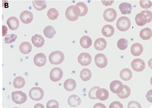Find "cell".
Returning <instances> with one entry per match:
<instances>
[{
  "mask_svg": "<svg viewBox=\"0 0 152 108\" xmlns=\"http://www.w3.org/2000/svg\"><path fill=\"white\" fill-rule=\"evenodd\" d=\"M152 14L150 11H143L140 13L137 14L135 17V22L137 25L142 26L147 23L152 22Z\"/></svg>",
  "mask_w": 152,
  "mask_h": 108,
  "instance_id": "1",
  "label": "cell"
},
{
  "mask_svg": "<svg viewBox=\"0 0 152 108\" xmlns=\"http://www.w3.org/2000/svg\"><path fill=\"white\" fill-rule=\"evenodd\" d=\"M66 17L70 21H75L80 15V11L77 6L72 5L68 7L65 12Z\"/></svg>",
  "mask_w": 152,
  "mask_h": 108,
  "instance_id": "2",
  "label": "cell"
},
{
  "mask_svg": "<svg viewBox=\"0 0 152 108\" xmlns=\"http://www.w3.org/2000/svg\"><path fill=\"white\" fill-rule=\"evenodd\" d=\"M131 26V20L126 17H122L119 18L116 22V28L121 32L128 31Z\"/></svg>",
  "mask_w": 152,
  "mask_h": 108,
  "instance_id": "3",
  "label": "cell"
},
{
  "mask_svg": "<svg viewBox=\"0 0 152 108\" xmlns=\"http://www.w3.org/2000/svg\"><path fill=\"white\" fill-rule=\"evenodd\" d=\"M49 60L51 64L58 65L63 63L64 61V55L61 51H55L49 55Z\"/></svg>",
  "mask_w": 152,
  "mask_h": 108,
  "instance_id": "4",
  "label": "cell"
},
{
  "mask_svg": "<svg viewBox=\"0 0 152 108\" xmlns=\"http://www.w3.org/2000/svg\"><path fill=\"white\" fill-rule=\"evenodd\" d=\"M12 101L17 104H22L27 100V95L22 91H14L11 94Z\"/></svg>",
  "mask_w": 152,
  "mask_h": 108,
  "instance_id": "5",
  "label": "cell"
},
{
  "mask_svg": "<svg viewBox=\"0 0 152 108\" xmlns=\"http://www.w3.org/2000/svg\"><path fill=\"white\" fill-rule=\"evenodd\" d=\"M29 95L32 100L39 101L43 99L44 96V91L40 87H34L29 90Z\"/></svg>",
  "mask_w": 152,
  "mask_h": 108,
  "instance_id": "6",
  "label": "cell"
},
{
  "mask_svg": "<svg viewBox=\"0 0 152 108\" xmlns=\"http://www.w3.org/2000/svg\"><path fill=\"white\" fill-rule=\"evenodd\" d=\"M131 66L134 71L136 72H141L145 70L146 64L144 60L140 58H136L132 61Z\"/></svg>",
  "mask_w": 152,
  "mask_h": 108,
  "instance_id": "7",
  "label": "cell"
},
{
  "mask_svg": "<svg viewBox=\"0 0 152 108\" xmlns=\"http://www.w3.org/2000/svg\"><path fill=\"white\" fill-rule=\"evenodd\" d=\"M95 63L98 68L104 69L108 64V59L105 54L99 53L95 55Z\"/></svg>",
  "mask_w": 152,
  "mask_h": 108,
  "instance_id": "8",
  "label": "cell"
},
{
  "mask_svg": "<svg viewBox=\"0 0 152 108\" xmlns=\"http://www.w3.org/2000/svg\"><path fill=\"white\" fill-rule=\"evenodd\" d=\"M92 57L87 53H81L78 57V62L83 66H87L91 63Z\"/></svg>",
  "mask_w": 152,
  "mask_h": 108,
  "instance_id": "9",
  "label": "cell"
},
{
  "mask_svg": "<svg viewBox=\"0 0 152 108\" xmlns=\"http://www.w3.org/2000/svg\"><path fill=\"white\" fill-rule=\"evenodd\" d=\"M63 75L62 70L58 67L53 68L50 72V78L53 82L59 81Z\"/></svg>",
  "mask_w": 152,
  "mask_h": 108,
  "instance_id": "10",
  "label": "cell"
},
{
  "mask_svg": "<svg viewBox=\"0 0 152 108\" xmlns=\"http://www.w3.org/2000/svg\"><path fill=\"white\" fill-rule=\"evenodd\" d=\"M117 17V12L113 8H108L104 12V18L105 21L113 22Z\"/></svg>",
  "mask_w": 152,
  "mask_h": 108,
  "instance_id": "11",
  "label": "cell"
},
{
  "mask_svg": "<svg viewBox=\"0 0 152 108\" xmlns=\"http://www.w3.org/2000/svg\"><path fill=\"white\" fill-rule=\"evenodd\" d=\"M46 56L45 55V54L42 53L36 54L34 58V64L39 67L44 66L46 64Z\"/></svg>",
  "mask_w": 152,
  "mask_h": 108,
  "instance_id": "12",
  "label": "cell"
},
{
  "mask_svg": "<svg viewBox=\"0 0 152 108\" xmlns=\"http://www.w3.org/2000/svg\"><path fill=\"white\" fill-rule=\"evenodd\" d=\"M20 19L25 24L31 23L34 19V15L32 12L29 11H24L20 15Z\"/></svg>",
  "mask_w": 152,
  "mask_h": 108,
  "instance_id": "13",
  "label": "cell"
},
{
  "mask_svg": "<svg viewBox=\"0 0 152 108\" xmlns=\"http://www.w3.org/2000/svg\"><path fill=\"white\" fill-rule=\"evenodd\" d=\"M124 89V84L118 80H115L110 84V90L114 93L118 94Z\"/></svg>",
  "mask_w": 152,
  "mask_h": 108,
  "instance_id": "14",
  "label": "cell"
},
{
  "mask_svg": "<svg viewBox=\"0 0 152 108\" xmlns=\"http://www.w3.org/2000/svg\"><path fill=\"white\" fill-rule=\"evenodd\" d=\"M7 23L10 29L12 31H16L19 28V20L15 17H11L8 18L7 19Z\"/></svg>",
  "mask_w": 152,
  "mask_h": 108,
  "instance_id": "15",
  "label": "cell"
},
{
  "mask_svg": "<svg viewBox=\"0 0 152 108\" xmlns=\"http://www.w3.org/2000/svg\"><path fill=\"white\" fill-rule=\"evenodd\" d=\"M45 42V39L42 37V36L38 34L35 35L32 37V42L33 45L38 48L42 47L44 45Z\"/></svg>",
  "mask_w": 152,
  "mask_h": 108,
  "instance_id": "16",
  "label": "cell"
},
{
  "mask_svg": "<svg viewBox=\"0 0 152 108\" xmlns=\"http://www.w3.org/2000/svg\"><path fill=\"white\" fill-rule=\"evenodd\" d=\"M96 96L100 101H104L109 98L108 90L105 88H99L96 92Z\"/></svg>",
  "mask_w": 152,
  "mask_h": 108,
  "instance_id": "17",
  "label": "cell"
},
{
  "mask_svg": "<svg viewBox=\"0 0 152 108\" xmlns=\"http://www.w3.org/2000/svg\"><path fill=\"white\" fill-rule=\"evenodd\" d=\"M131 52L134 56H139L140 54H142L143 52V47L139 43H134L131 46Z\"/></svg>",
  "mask_w": 152,
  "mask_h": 108,
  "instance_id": "18",
  "label": "cell"
},
{
  "mask_svg": "<svg viewBox=\"0 0 152 108\" xmlns=\"http://www.w3.org/2000/svg\"><path fill=\"white\" fill-rule=\"evenodd\" d=\"M107 45V42L106 40L104 38L100 37L97 39L94 43V47L96 50H104Z\"/></svg>",
  "mask_w": 152,
  "mask_h": 108,
  "instance_id": "19",
  "label": "cell"
},
{
  "mask_svg": "<svg viewBox=\"0 0 152 108\" xmlns=\"http://www.w3.org/2000/svg\"><path fill=\"white\" fill-rule=\"evenodd\" d=\"M81 103V100L80 97L76 95H71L68 99V104L73 108L77 107Z\"/></svg>",
  "mask_w": 152,
  "mask_h": 108,
  "instance_id": "20",
  "label": "cell"
},
{
  "mask_svg": "<svg viewBox=\"0 0 152 108\" xmlns=\"http://www.w3.org/2000/svg\"><path fill=\"white\" fill-rule=\"evenodd\" d=\"M119 8L121 13L124 15L130 14L132 12V7L130 3H128V2L121 3L119 5Z\"/></svg>",
  "mask_w": 152,
  "mask_h": 108,
  "instance_id": "21",
  "label": "cell"
},
{
  "mask_svg": "<svg viewBox=\"0 0 152 108\" xmlns=\"http://www.w3.org/2000/svg\"><path fill=\"white\" fill-rule=\"evenodd\" d=\"M32 50V47L31 43L28 42H22L19 46V50L23 54L30 53Z\"/></svg>",
  "mask_w": 152,
  "mask_h": 108,
  "instance_id": "22",
  "label": "cell"
},
{
  "mask_svg": "<svg viewBox=\"0 0 152 108\" xmlns=\"http://www.w3.org/2000/svg\"><path fill=\"white\" fill-rule=\"evenodd\" d=\"M77 87L76 81L73 79H67L64 83V88L67 91L71 92L75 90Z\"/></svg>",
  "mask_w": 152,
  "mask_h": 108,
  "instance_id": "23",
  "label": "cell"
},
{
  "mask_svg": "<svg viewBox=\"0 0 152 108\" xmlns=\"http://www.w3.org/2000/svg\"><path fill=\"white\" fill-rule=\"evenodd\" d=\"M80 45L84 49H88L92 45L93 42L90 37L88 36H83L80 40Z\"/></svg>",
  "mask_w": 152,
  "mask_h": 108,
  "instance_id": "24",
  "label": "cell"
},
{
  "mask_svg": "<svg viewBox=\"0 0 152 108\" xmlns=\"http://www.w3.org/2000/svg\"><path fill=\"white\" fill-rule=\"evenodd\" d=\"M115 32L114 28L111 25H106L102 29V34L105 37H110L113 36Z\"/></svg>",
  "mask_w": 152,
  "mask_h": 108,
  "instance_id": "25",
  "label": "cell"
},
{
  "mask_svg": "<svg viewBox=\"0 0 152 108\" xmlns=\"http://www.w3.org/2000/svg\"><path fill=\"white\" fill-rule=\"evenodd\" d=\"M120 77L124 81H129L132 78V72L129 69H124L120 72Z\"/></svg>",
  "mask_w": 152,
  "mask_h": 108,
  "instance_id": "26",
  "label": "cell"
},
{
  "mask_svg": "<svg viewBox=\"0 0 152 108\" xmlns=\"http://www.w3.org/2000/svg\"><path fill=\"white\" fill-rule=\"evenodd\" d=\"M152 36V30L149 28H145L141 30L140 32V37L143 40H149Z\"/></svg>",
  "mask_w": 152,
  "mask_h": 108,
  "instance_id": "27",
  "label": "cell"
},
{
  "mask_svg": "<svg viewBox=\"0 0 152 108\" xmlns=\"http://www.w3.org/2000/svg\"><path fill=\"white\" fill-rule=\"evenodd\" d=\"M43 34L45 36L49 39H52L56 34V31L55 28L52 26H46L43 30Z\"/></svg>",
  "mask_w": 152,
  "mask_h": 108,
  "instance_id": "28",
  "label": "cell"
},
{
  "mask_svg": "<svg viewBox=\"0 0 152 108\" xmlns=\"http://www.w3.org/2000/svg\"><path fill=\"white\" fill-rule=\"evenodd\" d=\"M25 80L21 76L16 77L13 82V85L15 88L20 89L22 88L25 85Z\"/></svg>",
  "mask_w": 152,
  "mask_h": 108,
  "instance_id": "29",
  "label": "cell"
},
{
  "mask_svg": "<svg viewBox=\"0 0 152 108\" xmlns=\"http://www.w3.org/2000/svg\"><path fill=\"white\" fill-rule=\"evenodd\" d=\"M80 78L84 81H89L91 77H92V73L90 71V70L88 69H84L81 70L80 72Z\"/></svg>",
  "mask_w": 152,
  "mask_h": 108,
  "instance_id": "30",
  "label": "cell"
},
{
  "mask_svg": "<svg viewBox=\"0 0 152 108\" xmlns=\"http://www.w3.org/2000/svg\"><path fill=\"white\" fill-rule=\"evenodd\" d=\"M32 4L33 5L34 7V8L38 10V11H42L45 9L47 7V5H46V2L45 1L43 0H41V1H32Z\"/></svg>",
  "mask_w": 152,
  "mask_h": 108,
  "instance_id": "31",
  "label": "cell"
},
{
  "mask_svg": "<svg viewBox=\"0 0 152 108\" xmlns=\"http://www.w3.org/2000/svg\"><path fill=\"white\" fill-rule=\"evenodd\" d=\"M131 90L130 87L126 85H124V89L119 93L117 94L118 96L121 99H126L131 95Z\"/></svg>",
  "mask_w": 152,
  "mask_h": 108,
  "instance_id": "32",
  "label": "cell"
},
{
  "mask_svg": "<svg viewBox=\"0 0 152 108\" xmlns=\"http://www.w3.org/2000/svg\"><path fill=\"white\" fill-rule=\"evenodd\" d=\"M76 6H77L79 8V10L80 11V17H84L86 15H87L88 9L87 6L86 5V4L85 3L80 2L76 4Z\"/></svg>",
  "mask_w": 152,
  "mask_h": 108,
  "instance_id": "33",
  "label": "cell"
},
{
  "mask_svg": "<svg viewBox=\"0 0 152 108\" xmlns=\"http://www.w3.org/2000/svg\"><path fill=\"white\" fill-rule=\"evenodd\" d=\"M47 15H48V18H49L50 20H54L57 19L58 18V15H59V13H58V11L56 8H52L49 9V11H48Z\"/></svg>",
  "mask_w": 152,
  "mask_h": 108,
  "instance_id": "34",
  "label": "cell"
},
{
  "mask_svg": "<svg viewBox=\"0 0 152 108\" xmlns=\"http://www.w3.org/2000/svg\"><path fill=\"white\" fill-rule=\"evenodd\" d=\"M117 46L119 50H124L127 49L128 46V41L126 39H120L117 42Z\"/></svg>",
  "mask_w": 152,
  "mask_h": 108,
  "instance_id": "35",
  "label": "cell"
},
{
  "mask_svg": "<svg viewBox=\"0 0 152 108\" xmlns=\"http://www.w3.org/2000/svg\"><path fill=\"white\" fill-rule=\"evenodd\" d=\"M17 39V36L15 34H10L7 35L5 37L4 42L6 44H11L12 42H14Z\"/></svg>",
  "mask_w": 152,
  "mask_h": 108,
  "instance_id": "36",
  "label": "cell"
},
{
  "mask_svg": "<svg viewBox=\"0 0 152 108\" xmlns=\"http://www.w3.org/2000/svg\"><path fill=\"white\" fill-rule=\"evenodd\" d=\"M46 108H59V104L57 101L52 99L48 102V103L46 104Z\"/></svg>",
  "mask_w": 152,
  "mask_h": 108,
  "instance_id": "37",
  "label": "cell"
},
{
  "mask_svg": "<svg viewBox=\"0 0 152 108\" xmlns=\"http://www.w3.org/2000/svg\"><path fill=\"white\" fill-rule=\"evenodd\" d=\"M99 88H100V87L96 86V87H94L93 88H92L88 93V96L91 99H96L97 98L96 96V90H98Z\"/></svg>",
  "mask_w": 152,
  "mask_h": 108,
  "instance_id": "38",
  "label": "cell"
},
{
  "mask_svg": "<svg viewBox=\"0 0 152 108\" xmlns=\"http://www.w3.org/2000/svg\"><path fill=\"white\" fill-rule=\"evenodd\" d=\"M140 5L143 8H145V9L150 8L152 7V1H147V0L140 1Z\"/></svg>",
  "mask_w": 152,
  "mask_h": 108,
  "instance_id": "39",
  "label": "cell"
},
{
  "mask_svg": "<svg viewBox=\"0 0 152 108\" xmlns=\"http://www.w3.org/2000/svg\"><path fill=\"white\" fill-rule=\"evenodd\" d=\"M128 108H141L142 107L140 105V104L136 102V101H131L128 104Z\"/></svg>",
  "mask_w": 152,
  "mask_h": 108,
  "instance_id": "40",
  "label": "cell"
},
{
  "mask_svg": "<svg viewBox=\"0 0 152 108\" xmlns=\"http://www.w3.org/2000/svg\"><path fill=\"white\" fill-rule=\"evenodd\" d=\"M123 105L118 101H114L110 106V108H123Z\"/></svg>",
  "mask_w": 152,
  "mask_h": 108,
  "instance_id": "41",
  "label": "cell"
},
{
  "mask_svg": "<svg viewBox=\"0 0 152 108\" xmlns=\"http://www.w3.org/2000/svg\"><path fill=\"white\" fill-rule=\"evenodd\" d=\"M2 31H3V33H2V36H5L7 34V28L5 26H2Z\"/></svg>",
  "mask_w": 152,
  "mask_h": 108,
  "instance_id": "42",
  "label": "cell"
}]
</instances>
